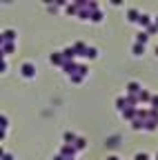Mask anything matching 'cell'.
I'll return each instance as SVG.
<instances>
[{
  "label": "cell",
  "mask_w": 158,
  "mask_h": 160,
  "mask_svg": "<svg viewBox=\"0 0 158 160\" xmlns=\"http://www.w3.org/2000/svg\"><path fill=\"white\" fill-rule=\"evenodd\" d=\"M23 76H27V78L33 76V67H31V65H25V67H23Z\"/></svg>",
  "instance_id": "cell-1"
},
{
  "label": "cell",
  "mask_w": 158,
  "mask_h": 160,
  "mask_svg": "<svg viewBox=\"0 0 158 160\" xmlns=\"http://www.w3.org/2000/svg\"><path fill=\"white\" fill-rule=\"evenodd\" d=\"M143 51H145V45H140V42H138V45L134 47V56H140Z\"/></svg>",
  "instance_id": "cell-2"
},
{
  "label": "cell",
  "mask_w": 158,
  "mask_h": 160,
  "mask_svg": "<svg viewBox=\"0 0 158 160\" xmlns=\"http://www.w3.org/2000/svg\"><path fill=\"white\" fill-rule=\"evenodd\" d=\"M63 153H65V156H69V153L74 156V153H76V149H74V147H63Z\"/></svg>",
  "instance_id": "cell-3"
},
{
  "label": "cell",
  "mask_w": 158,
  "mask_h": 160,
  "mask_svg": "<svg viewBox=\"0 0 158 160\" xmlns=\"http://www.w3.org/2000/svg\"><path fill=\"white\" fill-rule=\"evenodd\" d=\"M138 42H147V33H138Z\"/></svg>",
  "instance_id": "cell-4"
},
{
  "label": "cell",
  "mask_w": 158,
  "mask_h": 160,
  "mask_svg": "<svg viewBox=\"0 0 158 160\" xmlns=\"http://www.w3.org/2000/svg\"><path fill=\"white\" fill-rule=\"evenodd\" d=\"M140 100H149V93L147 91H140Z\"/></svg>",
  "instance_id": "cell-5"
},
{
  "label": "cell",
  "mask_w": 158,
  "mask_h": 160,
  "mask_svg": "<svg viewBox=\"0 0 158 160\" xmlns=\"http://www.w3.org/2000/svg\"><path fill=\"white\" fill-rule=\"evenodd\" d=\"M136 160H147V156H145V153H138V156H136Z\"/></svg>",
  "instance_id": "cell-6"
},
{
  "label": "cell",
  "mask_w": 158,
  "mask_h": 160,
  "mask_svg": "<svg viewBox=\"0 0 158 160\" xmlns=\"http://www.w3.org/2000/svg\"><path fill=\"white\" fill-rule=\"evenodd\" d=\"M154 98H156V100H154V105H156V107H158V96H154Z\"/></svg>",
  "instance_id": "cell-7"
},
{
  "label": "cell",
  "mask_w": 158,
  "mask_h": 160,
  "mask_svg": "<svg viewBox=\"0 0 158 160\" xmlns=\"http://www.w3.org/2000/svg\"><path fill=\"white\" fill-rule=\"evenodd\" d=\"M5 160H11V156H5Z\"/></svg>",
  "instance_id": "cell-8"
},
{
  "label": "cell",
  "mask_w": 158,
  "mask_h": 160,
  "mask_svg": "<svg viewBox=\"0 0 158 160\" xmlns=\"http://www.w3.org/2000/svg\"><path fill=\"white\" fill-rule=\"evenodd\" d=\"M156 25H158V20H156Z\"/></svg>",
  "instance_id": "cell-9"
}]
</instances>
